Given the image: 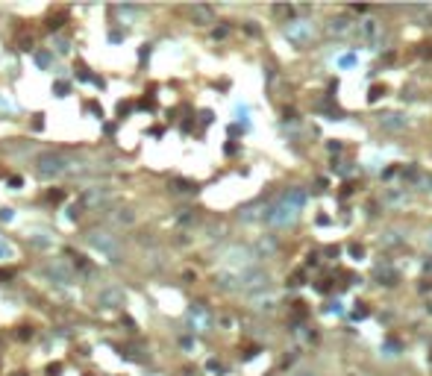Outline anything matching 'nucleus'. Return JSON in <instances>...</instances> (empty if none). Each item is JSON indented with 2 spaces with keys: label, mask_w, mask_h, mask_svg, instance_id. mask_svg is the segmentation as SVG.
<instances>
[{
  "label": "nucleus",
  "mask_w": 432,
  "mask_h": 376,
  "mask_svg": "<svg viewBox=\"0 0 432 376\" xmlns=\"http://www.w3.org/2000/svg\"><path fill=\"white\" fill-rule=\"evenodd\" d=\"M427 241H430V247H432V232H430V238H427Z\"/></svg>",
  "instance_id": "obj_26"
},
{
  "label": "nucleus",
  "mask_w": 432,
  "mask_h": 376,
  "mask_svg": "<svg viewBox=\"0 0 432 376\" xmlns=\"http://www.w3.org/2000/svg\"><path fill=\"white\" fill-rule=\"evenodd\" d=\"M91 244H94V247H97L100 253H106L109 259H112V256L118 259V244H115V241H112L109 235H103V232H94V235H91Z\"/></svg>",
  "instance_id": "obj_6"
},
{
  "label": "nucleus",
  "mask_w": 432,
  "mask_h": 376,
  "mask_svg": "<svg viewBox=\"0 0 432 376\" xmlns=\"http://www.w3.org/2000/svg\"><path fill=\"white\" fill-rule=\"evenodd\" d=\"M65 168H68V162H65V156H62V153H41V156H38V162H35L38 176H59Z\"/></svg>",
  "instance_id": "obj_3"
},
{
  "label": "nucleus",
  "mask_w": 432,
  "mask_h": 376,
  "mask_svg": "<svg viewBox=\"0 0 432 376\" xmlns=\"http://www.w3.org/2000/svg\"><path fill=\"white\" fill-rule=\"evenodd\" d=\"M191 18H194V24H200V26L212 24V6H194V9H191Z\"/></svg>",
  "instance_id": "obj_10"
},
{
  "label": "nucleus",
  "mask_w": 432,
  "mask_h": 376,
  "mask_svg": "<svg viewBox=\"0 0 432 376\" xmlns=\"http://www.w3.org/2000/svg\"><path fill=\"white\" fill-rule=\"evenodd\" d=\"M397 350H400L397 341H388V344H385V356H397Z\"/></svg>",
  "instance_id": "obj_20"
},
{
  "label": "nucleus",
  "mask_w": 432,
  "mask_h": 376,
  "mask_svg": "<svg viewBox=\"0 0 432 376\" xmlns=\"http://www.w3.org/2000/svg\"><path fill=\"white\" fill-rule=\"evenodd\" d=\"M385 203H406V194H400V191H388V194H385Z\"/></svg>",
  "instance_id": "obj_17"
},
{
  "label": "nucleus",
  "mask_w": 432,
  "mask_h": 376,
  "mask_svg": "<svg viewBox=\"0 0 432 376\" xmlns=\"http://www.w3.org/2000/svg\"><path fill=\"white\" fill-rule=\"evenodd\" d=\"M35 62H38L41 68H47V65H50V53H38V56H35Z\"/></svg>",
  "instance_id": "obj_21"
},
{
  "label": "nucleus",
  "mask_w": 432,
  "mask_h": 376,
  "mask_svg": "<svg viewBox=\"0 0 432 376\" xmlns=\"http://www.w3.org/2000/svg\"><path fill=\"white\" fill-rule=\"evenodd\" d=\"M259 253H265V256L277 253V241H274V238H262V241H259Z\"/></svg>",
  "instance_id": "obj_14"
},
{
  "label": "nucleus",
  "mask_w": 432,
  "mask_h": 376,
  "mask_svg": "<svg viewBox=\"0 0 432 376\" xmlns=\"http://www.w3.org/2000/svg\"><path fill=\"white\" fill-rule=\"evenodd\" d=\"M377 276H380L385 285H397V279H400V276H397V271H394L391 265H380V268H377Z\"/></svg>",
  "instance_id": "obj_11"
},
{
  "label": "nucleus",
  "mask_w": 432,
  "mask_h": 376,
  "mask_svg": "<svg viewBox=\"0 0 432 376\" xmlns=\"http://www.w3.org/2000/svg\"><path fill=\"white\" fill-rule=\"evenodd\" d=\"M174 185H177V191H197V185H194V182H188V179H177Z\"/></svg>",
  "instance_id": "obj_16"
},
{
  "label": "nucleus",
  "mask_w": 432,
  "mask_h": 376,
  "mask_svg": "<svg viewBox=\"0 0 432 376\" xmlns=\"http://www.w3.org/2000/svg\"><path fill=\"white\" fill-rule=\"evenodd\" d=\"M106 200H109V194H106L103 188H91V191H85V197H82L85 206H103Z\"/></svg>",
  "instance_id": "obj_9"
},
{
  "label": "nucleus",
  "mask_w": 432,
  "mask_h": 376,
  "mask_svg": "<svg viewBox=\"0 0 432 376\" xmlns=\"http://www.w3.org/2000/svg\"><path fill=\"white\" fill-rule=\"evenodd\" d=\"M415 185H418V191H432V176L421 174V176L415 179Z\"/></svg>",
  "instance_id": "obj_15"
},
{
  "label": "nucleus",
  "mask_w": 432,
  "mask_h": 376,
  "mask_svg": "<svg viewBox=\"0 0 432 376\" xmlns=\"http://www.w3.org/2000/svg\"><path fill=\"white\" fill-rule=\"evenodd\" d=\"M294 376H315V374H309V371H300V374H294Z\"/></svg>",
  "instance_id": "obj_25"
},
{
  "label": "nucleus",
  "mask_w": 432,
  "mask_h": 376,
  "mask_svg": "<svg viewBox=\"0 0 432 376\" xmlns=\"http://www.w3.org/2000/svg\"><path fill=\"white\" fill-rule=\"evenodd\" d=\"M188 315H191V324H194L197 329H209V324H212V318H209V312H206V309H203L200 303H194Z\"/></svg>",
  "instance_id": "obj_8"
},
{
  "label": "nucleus",
  "mask_w": 432,
  "mask_h": 376,
  "mask_svg": "<svg viewBox=\"0 0 432 376\" xmlns=\"http://www.w3.org/2000/svg\"><path fill=\"white\" fill-rule=\"evenodd\" d=\"M359 38L365 44H377L380 41V24L377 21H362L359 24Z\"/></svg>",
  "instance_id": "obj_7"
},
{
  "label": "nucleus",
  "mask_w": 432,
  "mask_h": 376,
  "mask_svg": "<svg viewBox=\"0 0 432 376\" xmlns=\"http://www.w3.org/2000/svg\"><path fill=\"white\" fill-rule=\"evenodd\" d=\"M297 209H291V206H285L282 200H277L274 206H268L265 212H262V218H265V224H271V226H291L294 221H297Z\"/></svg>",
  "instance_id": "obj_1"
},
{
  "label": "nucleus",
  "mask_w": 432,
  "mask_h": 376,
  "mask_svg": "<svg viewBox=\"0 0 432 376\" xmlns=\"http://www.w3.org/2000/svg\"><path fill=\"white\" fill-rule=\"evenodd\" d=\"M132 221H135V215H132L129 209H121V212H118V224H132Z\"/></svg>",
  "instance_id": "obj_18"
},
{
  "label": "nucleus",
  "mask_w": 432,
  "mask_h": 376,
  "mask_svg": "<svg viewBox=\"0 0 432 376\" xmlns=\"http://www.w3.org/2000/svg\"><path fill=\"white\" fill-rule=\"evenodd\" d=\"M285 38L294 44V47H306L312 38H315V26L312 21H285Z\"/></svg>",
  "instance_id": "obj_2"
},
{
  "label": "nucleus",
  "mask_w": 432,
  "mask_h": 376,
  "mask_svg": "<svg viewBox=\"0 0 432 376\" xmlns=\"http://www.w3.org/2000/svg\"><path fill=\"white\" fill-rule=\"evenodd\" d=\"M403 241V235H400V229H388L385 235H380V244L382 247H397Z\"/></svg>",
  "instance_id": "obj_13"
},
{
  "label": "nucleus",
  "mask_w": 432,
  "mask_h": 376,
  "mask_svg": "<svg viewBox=\"0 0 432 376\" xmlns=\"http://www.w3.org/2000/svg\"><path fill=\"white\" fill-rule=\"evenodd\" d=\"M380 126L388 129V132H400V129L409 126V115H403V112H388V115L380 118Z\"/></svg>",
  "instance_id": "obj_4"
},
{
  "label": "nucleus",
  "mask_w": 432,
  "mask_h": 376,
  "mask_svg": "<svg viewBox=\"0 0 432 376\" xmlns=\"http://www.w3.org/2000/svg\"><path fill=\"white\" fill-rule=\"evenodd\" d=\"M350 253H353L356 259H362V256H365V247H362V244H353V247H350Z\"/></svg>",
  "instance_id": "obj_22"
},
{
  "label": "nucleus",
  "mask_w": 432,
  "mask_h": 376,
  "mask_svg": "<svg viewBox=\"0 0 432 376\" xmlns=\"http://www.w3.org/2000/svg\"><path fill=\"white\" fill-rule=\"evenodd\" d=\"M330 32H335V35H341V32H347L350 29V21L344 18V15H338V18H330V26H327Z\"/></svg>",
  "instance_id": "obj_12"
},
{
  "label": "nucleus",
  "mask_w": 432,
  "mask_h": 376,
  "mask_svg": "<svg viewBox=\"0 0 432 376\" xmlns=\"http://www.w3.org/2000/svg\"><path fill=\"white\" fill-rule=\"evenodd\" d=\"M280 200L285 203V206H291V209H297V212H303V206H306V191L303 188H285L282 194H280Z\"/></svg>",
  "instance_id": "obj_5"
},
{
  "label": "nucleus",
  "mask_w": 432,
  "mask_h": 376,
  "mask_svg": "<svg viewBox=\"0 0 432 376\" xmlns=\"http://www.w3.org/2000/svg\"><path fill=\"white\" fill-rule=\"evenodd\" d=\"M353 318H368V309H365V306H362V303H359V309H356V312H353Z\"/></svg>",
  "instance_id": "obj_23"
},
{
  "label": "nucleus",
  "mask_w": 432,
  "mask_h": 376,
  "mask_svg": "<svg viewBox=\"0 0 432 376\" xmlns=\"http://www.w3.org/2000/svg\"><path fill=\"white\" fill-rule=\"evenodd\" d=\"M9 253H12V250H9V244H6V241H0V259H6Z\"/></svg>",
  "instance_id": "obj_24"
},
{
  "label": "nucleus",
  "mask_w": 432,
  "mask_h": 376,
  "mask_svg": "<svg viewBox=\"0 0 432 376\" xmlns=\"http://www.w3.org/2000/svg\"><path fill=\"white\" fill-rule=\"evenodd\" d=\"M380 94H385V85H374V88H371V94H368V100H371V103H377V100H380Z\"/></svg>",
  "instance_id": "obj_19"
}]
</instances>
